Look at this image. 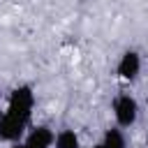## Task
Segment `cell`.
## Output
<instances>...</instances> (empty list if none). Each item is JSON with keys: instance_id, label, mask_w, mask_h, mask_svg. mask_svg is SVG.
I'll list each match as a JSON object with an SVG mask.
<instances>
[{"instance_id": "1", "label": "cell", "mask_w": 148, "mask_h": 148, "mask_svg": "<svg viewBox=\"0 0 148 148\" xmlns=\"http://www.w3.org/2000/svg\"><path fill=\"white\" fill-rule=\"evenodd\" d=\"M32 109H35V92H32V88L30 86H18V88L12 90L9 102H7V109L2 113L12 116V118H18L23 123H30Z\"/></svg>"}, {"instance_id": "2", "label": "cell", "mask_w": 148, "mask_h": 148, "mask_svg": "<svg viewBox=\"0 0 148 148\" xmlns=\"http://www.w3.org/2000/svg\"><path fill=\"white\" fill-rule=\"evenodd\" d=\"M113 116H116V125L120 130L132 127L136 123V118H139V104H136V99L132 95H127V92L118 95L113 99Z\"/></svg>"}, {"instance_id": "3", "label": "cell", "mask_w": 148, "mask_h": 148, "mask_svg": "<svg viewBox=\"0 0 148 148\" xmlns=\"http://www.w3.org/2000/svg\"><path fill=\"white\" fill-rule=\"evenodd\" d=\"M25 127H28V123H23V120H18V118H12V116H7V113L0 116V139L7 141V143H18V141H23Z\"/></svg>"}, {"instance_id": "4", "label": "cell", "mask_w": 148, "mask_h": 148, "mask_svg": "<svg viewBox=\"0 0 148 148\" xmlns=\"http://www.w3.org/2000/svg\"><path fill=\"white\" fill-rule=\"evenodd\" d=\"M116 72H118L120 79L134 81V79L139 76V72H141V56H139L136 51H125V53L120 56L118 65H116Z\"/></svg>"}, {"instance_id": "5", "label": "cell", "mask_w": 148, "mask_h": 148, "mask_svg": "<svg viewBox=\"0 0 148 148\" xmlns=\"http://www.w3.org/2000/svg\"><path fill=\"white\" fill-rule=\"evenodd\" d=\"M53 139H56V134H53L46 125H37V127H32V130L25 134L23 143H25L28 148H53Z\"/></svg>"}, {"instance_id": "6", "label": "cell", "mask_w": 148, "mask_h": 148, "mask_svg": "<svg viewBox=\"0 0 148 148\" xmlns=\"http://www.w3.org/2000/svg\"><path fill=\"white\" fill-rule=\"evenodd\" d=\"M99 146H102V148H127V136H125V132L116 125V127H109V130L104 132Z\"/></svg>"}, {"instance_id": "7", "label": "cell", "mask_w": 148, "mask_h": 148, "mask_svg": "<svg viewBox=\"0 0 148 148\" xmlns=\"http://www.w3.org/2000/svg\"><path fill=\"white\" fill-rule=\"evenodd\" d=\"M53 148H81L79 134L74 130H60L53 139Z\"/></svg>"}, {"instance_id": "8", "label": "cell", "mask_w": 148, "mask_h": 148, "mask_svg": "<svg viewBox=\"0 0 148 148\" xmlns=\"http://www.w3.org/2000/svg\"><path fill=\"white\" fill-rule=\"evenodd\" d=\"M12 148H28V146H25L23 141H18V143H12Z\"/></svg>"}, {"instance_id": "9", "label": "cell", "mask_w": 148, "mask_h": 148, "mask_svg": "<svg viewBox=\"0 0 148 148\" xmlns=\"http://www.w3.org/2000/svg\"><path fill=\"white\" fill-rule=\"evenodd\" d=\"M92 148H102V146H99V143H97V146H92Z\"/></svg>"}, {"instance_id": "10", "label": "cell", "mask_w": 148, "mask_h": 148, "mask_svg": "<svg viewBox=\"0 0 148 148\" xmlns=\"http://www.w3.org/2000/svg\"><path fill=\"white\" fill-rule=\"evenodd\" d=\"M0 116H2V113H0Z\"/></svg>"}, {"instance_id": "11", "label": "cell", "mask_w": 148, "mask_h": 148, "mask_svg": "<svg viewBox=\"0 0 148 148\" xmlns=\"http://www.w3.org/2000/svg\"><path fill=\"white\" fill-rule=\"evenodd\" d=\"M146 148H148V146H146Z\"/></svg>"}]
</instances>
